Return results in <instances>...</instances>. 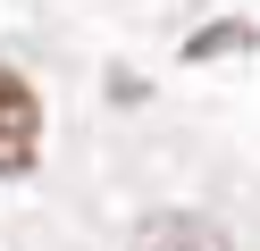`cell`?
<instances>
[{"mask_svg": "<svg viewBox=\"0 0 260 251\" xmlns=\"http://www.w3.org/2000/svg\"><path fill=\"white\" fill-rule=\"evenodd\" d=\"M34 142H42V100L17 67H0V176H25Z\"/></svg>", "mask_w": 260, "mask_h": 251, "instance_id": "1", "label": "cell"}, {"mask_svg": "<svg viewBox=\"0 0 260 251\" xmlns=\"http://www.w3.org/2000/svg\"><path fill=\"white\" fill-rule=\"evenodd\" d=\"M135 251H226V234L202 226V218H151Z\"/></svg>", "mask_w": 260, "mask_h": 251, "instance_id": "2", "label": "cell"}]
</instances>
